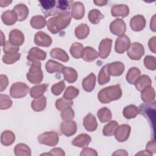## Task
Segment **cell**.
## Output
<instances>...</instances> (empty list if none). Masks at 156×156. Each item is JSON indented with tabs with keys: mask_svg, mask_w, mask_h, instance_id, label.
Returning <instances> with one entry per match:
<instances>
[{
	"mask_svg": "<svg viewBox=\"0 0 156 156\" xmlns=\"http://www.w3.org/2000/svg\"><path fill=\"white\" fill-rule=\"evenodd\" d=\"M130 133V127L127 124H122L118 126L115 132V138L119 142L126 141Z\"/></svg>",
	"mask_w": 156,
	"mask_h": 156,
	"instance_id": "obj_9",
	"label": "cell"
},
{
	"mask_svg": "<svg viewBox=\"0 0 156 156\" xmlns=\"http://www.w3.org/2000/svg\"><path fill=\"white\" fill-rule=\"evenodd\" d=\"M21 54L20 53L5 54L2 57V62L5 64H13L20 58Z\"/></svg>",
	"mask_w": 156,
	"mask_h": 156,
	"instance_id": "obj_46",
	"label": "cell"
},
{
	"mask_svg": "<svg viewBox=\"0 0 156 156\" xmlns=\"http://www.w3.org/2000/svg\"><path fill=\"white\" fill-rule=\"evenodd\" d=\"M118 127V122L115 121H112L104 126L102 130L103 134L105 136H112L115 134V132Z\"/></svg>",
	"mask_w": 156,
	"mask_h": 156,
	"instance_id": "obj_39",
	"label": "cell"
},
{
	"mask_svg": "<svg viewBox=\"0 0 156 156\" xmlns=\"http://www.w3.org/2000/svg\"><path fill=\"white\" fill-rule=\"evenodd\" d=\"M110 30L114 35L121 36L124 34L126 30V23L121 19H116L110 23Z\"/></svg>",
	"mask_w": 156,
	"mask_h": 156,
	"instance_id": "obj_7",
	"label": "cell"
},
{
	"mask_svg": "<svg viewBox=\"0 0 156 156\" xmlns=\"http://www.w3.org/2000/svg\"><path fill=\"white\" fill-rule=\"evenodd\" d=\"M155 15H154V16L152 18V21H151V29L155 32Z\"/></svg>",
	"mask_w": 156,
	"mask_h": 156,
	"instance_id": "obj_59",
	"label": "cell"
},
{
	"mask_svg": "<svg viewBox=\"0 0 156 156\" xmlns=\"http://www.w3.org/2000/svg\"><path fill=\"white\" fill-rule=\"evenodd\" d=\"M5 38L4 37V34H3V32L1 31V45L2 46H4L5 44V43L3 41V40L5 41Z\"/></svg>",
	"mask_w": 156,
	"mask_h": 156,
	"instance_id": "obj_61",
	"label": "cell"
},
{
	"mask_svg": "<svg viewBox=\"0 0 156 156\" xmlns=\"http://www.w3.org/2000/svg\"><path fill=\"white\" fill-rule=\"evenodd\" d=\"M46 57V53L45 51L41 50L36 47H33L28 52V55L27 57V60L33 62L35 61L44 60Z\"/></svg>",
	"mask_w": 156,
	"mask_h": 156,
	"instance_id": "obj_12",
	"label": "cell"
},
{
	"mask_svg": "<svg viewBox=\"0 0 156 156\" xmlns=\"http://www.w3.org/2000/svg\"><path fill=\"white\" fill-rule=\"evenodd\" d=\"M89 27L86 24H80L75 29V35L80 40L85 38L89 34Z\"/></svg>",
	"mask_w": 156,
	"mask_h": 156,
	"instance_id": "obj_33",
	"label": "cell"
},
{
	"mask_svg": "<svg viewBox=\"0 0 156 156\" xmlns=\"http://www.w3.org/2000/svg\"><path fill=\"white\" fill-rule=\"evenodd\" d=\"M71 20L70 13L54 16L47 21V27L51 33L55 34L66 28L69 24Z\"/></svg>",
	"mask_w": 156,
	"mask_h": 156,
	"instance_id": "obj_1",
	"label": "cell"
},
{
	"mask_svg": "<svg viewBox=\"0 0 156 156\" xmlns=\"http://www.w3.org/2000/svg\"><path fill=\"white\" fill-rule=\"evenodd\" d=\"M42 155H60V156H63L65 155V152L63 151V150H62L61 148H54L52 149L51 152L49 153L48 154H43Z\"/></svg>",
	"mask_w": 156,
	"mask_h": 156,
	"instance_id": "obj_53",
	"label": "cell"
},
{
	"mask_svg": "<svg viewBox=\"0 0 156 156\" xmlns=\"http://www.w3.org/2000/svg\"><path fill=\"white\" fill-rule=\"evenodd\" d=\"M130 26L134 31L142 30L145 27L146 20L144 17L141 15L134 16L130 20Z\"/></svg>",
	"mask_w": 156,
	"mask_h": 156,
	"instance_id": "obj_15",
	"label": "cell"
},
{
	"mask_svg": "<svg viewBox=\"0 0 156 156\" xmlns=\"http://www.w3.org/2000/svg\"><path fill=\"white\" fill-rule=\"evenodd\" d=\"M104 18V15L101 12L97 9H93L90 11L88 13V19L93 24H98L100 20Z\"/></svg>",
	"mask_w": 156,
	"mask_h": 156,
	"instance_id": "obj_42",
	"label": "cell"
},
{
	"mask_svg": "<svg viewBox=\"0 0 156 156\" xmlns=\"http://www.w3.org/2000/svg\"><path fill=\"white\" fill-rule=\"evenodd\" d=\"M3 23L7 25H13L18 20L16 13L12 10H7L4 12L1 16Z\"/></svg>",
	"mask_w": 156,
	"mask_h": 156,
	"instance_id": "obj_26",
	"label": "cell"
},
{
	"mask_svg": "<svg viewBox=\"0 0 156 156\" xmlns=\"http://www.w3.org/2000/svg\"><path fill=\"white\" fill-rule=\"evenodd\" d=\"M65 88V82L63 80H62L60 82H58L52 86L51 91L54 95L58 96L62 93V92L63 91Z\"/></svg>",
	"mask_w": 156,
	"mask_h": 156,
	"instance_id": "obj_49",
	"label": "cell"
},
{
	"mask_svg": "<svg viewBox=\"0 0 156 156\" xmlns=\"http://www.w3.org/2000/svg\"><path fill=\"white\" fill-rule=\"evenodd\" d=\"M85 14V7L80 2H76L73 4L71 10V16L76 20L82 19Z\"/></svg>",
	"mask_w": 156,
	"mask_h": 156,
	"instance_id": "obj_20",
	"label": "cell"
},
{
	"mask_svg": "<svg viewBox=\"0 0 156 156\" xmlns=\"http://www.w3.org/2000/svg\"><path fill=\"white\" fill-rule=\"evenodd\" d=\"M19 51V47L15 46L11 44L9 41H7L3 47V51L5 54L17 53Z\"/></svg>",
	"mask_w": 156,
	"mask_h": 156,
	"instance_id": "obj_51",
	"label": "cell"
},
{
	"mask_svg": "<svg viewBox=\"0 0 156 156\" xmlns=\"http://www.w3.org/2000/svg\"><path fill=\"white\" fill-rule=\"evenodd\" d=\"M107 66L110 75L113 76H119L121 75L124 70V65L120 62L110 63L107 65Z\"/></svg>",
	"mask_w": 156,
	"mask_h": 156,
	"instance_id": "obj_16",
	"label": "cell"
},
{
	"mask_svg": "<svg viewBox=\"0 0 156 156\" xmlns=\"http://www.w3.org/2000/svg\"><path fill=\"white\" fill-rule=\"evenodd\" d=\"M112 46V40L110 38L103 39L99 46V56L101 58H106L110 54Z\"/></svg>",
	"mask_w": 156,
	"mask_h": 156,
	"instance_id": "obj_10",
	"label": "cell"
},
{
	"mask_svg": "<svg viewBox=\"0 0 156 156\" xmlns=\"http://www.w3.org/2000/svg\"><path fill=\"white\" fill-rule=\"evenodd\" d=\"M99 57V53L91 47H86L83 49L81 57L85 61L93 62Z\"/></svg>",
	"mask_w": 156,
	"mask_h": 156,
	"instance_id": "obj_18",
	"label": "cell"
},
{
	"mask_svg": "<svg viewBox=\"0 0 156 156\" xmlns=\"http://www.w3.org/2000/svg\"><path fill=\"white\" fill-rule=\"evenodd\" d=\"M83 49V46L82 44L80 43H74L70 48V53L74 58H79L81 57V54Z\"/></svg>",
	"mask_w": 156,
	"mask_h": 156,
	"instance_id": "obj_43",
	"label": "cell"
},
{
	"mask_svg": "<svg viewBox=\"0 0 156 156\" xmlns=\"http://www.w3.org/2000/svg\"><path fill=\"white\" fill-rule=\"evenodd\" d=\"M74 116V113L71 107H68L62 110L61 113L62 119L65 121L71 120Z\"/></svg>",
	"mask_w": 156,
	"mask_h": 156,
	"instance_id": "obj_50",
	"label": "cell"
},
{
	"mask_svg": "<svg viewBox=\"0 0 156 156\" xmlns=\"http://www.w3.org/2000/svg\"><path fill=\"white\" fill-rule=\"evenodd\" d=\"M155 90L151 86L144 88L143 91H141V98L142 100L146 104L151 103L152 101H154L155 99Z\"/></svg>",
	"mask_w": 156,
	"mask_h": 156,
	"instance_id": "obj_25",
	"label": "cell"
},
{
	"mask_svg": "<svg viewBox=\"0 0 156 156\" xmlns=\"http://www.w3.org/2000/svg\"><path fill=\"white\" fill-rule=\"evenodd\" d=\"M50 55L52 58L60 60L63 62H66L69 60L68 55L65 51L60 48H54L52 49Z\"/></svg>",
	"mask_w": 156,
	"mask_h": 156,
	"instance_id": "obj_31",
	"label": "cell"
},
{
	"mask_svg": "<svg viewBox=\"0 0 156 156\" xmlns=\"http://www.w3.org/2000/svg\"><path fill=\"white\" fill-rule=\"evenodd\" d=\"M34 42L37 46L49 47L52 43V38L46 33L40 31L36 33L34 38Z\"/></svg>",
	"mask_w": 156,
	"mask_h": 156,
	"instance_id": "obj_11",
	"label": "cell"
},
{
	"mask_svg": "<svg viewBox=\"0 0 156 156\" xmlns=\"http://www.w3.org/2000/svg\"><path fill=\"white\" fill-rule=\"evenodd\" d=\"M79 93V90L77 88L73 86H69L66 89L63 98L66 99L72 100L73 99H74L75 98H76L78 96Z\"/></svg>",
	"mask_w": 156,
	"mask_h": 156,
	"instance_id": "obj_44",
	"label": "cell"
},
{
	"mask_svg": "<svg viewBox=\"0 0 156 156\" xmlns=\"http://www.w3.org/2000/svg\"><path fill=\"white\" fill-rule=\"evenodd\" d=\"M110 74L107 69V65L104 66L99 71L98 76V83L99 85H104L110 80Z\"/></svg>",
	"mask_w": 156,
	"mask_h": 156,
	"instance_id": "obj_40",
	"label": "cell"
},
{
	"mask_svg": "<svg viewBox=\"0 0 156 156\" xmlns=\"http://www.w3.org/2000/svg\"><path fill=\"white\" fill-rule=\"evenodd\" d=\"M146 150L151 154H153L156 151V146H155V142L154 141H150L146 145Z\"/></svg>",
	"mask_w": 156,
	"mask_h": 156,
	"instance_id": "obj_55",
	"label": "cell"
},
{
	"mask_svg": "<svg viewBox=\"0 0 156 156\" xmlns=\"http://www.w3.org/2000/svg\"><path fill=\"white\" fill-rule=\"evenodd\" d=\"M112 155H127V152L125 150H123V149H119V150H118V151H116V152H114Z\"/></svg>",
	"mask_w": 156,
	"mask_h": 156,
	"instance_id": "obj_57",
	"label": "cell"
},
{
	"mask_svg": "<svg viewBox=\"0 0 156 156\" xmlns=\"http://www.w3.org/2000/svg\"><path fill=\"white\" fill-rule=\"evenodd\" d=\"M130 45V40L129 38L122 35L119 36L115 41V51L118 54H123L126 51Z\"/></svg>",
	"mask_w": 156,
	"mask_h": 156,
	"instance_id": "obj_8",
	"label": "cell"
},
{
	"mask_svg": "<svg viewBox=\"0 0 156 156\" xmlns=\"http://www.w3.org/2000/svg\"><path fill=\"white\" fill-rule=\"evenodd\" d=\"M98 117L101 122H106L110 121L112 114L110 109L107 107H103L99 109L97 113Z\"/></svg>",
	"mask_w": 156,
	"mask_h": 156,
	"instance_id": "obj_37",
	"label": "cell"
},
{
	"mask_svg": "<svg viewBox=\"0 0 156 156\" xmlns=\"http://www.w3.org/2000/svg\"><path fill=\"white\" fill-rule=\"evenodd\" d=\"M46 105V98L44 96L36 98L32 101V108L35 112H41L43 110Z\"/></svg>",
	"mask_w": 156,
	"mask_h": 156,
	"instance_id": "obj_32",
	"label": "cell"
},
{
	"mask_svg": "<svg viewBox=\"0 0 156 156\" xmlns=\"http://www.w3.org/2000/svg\"><path fill=\"white\" fill-rule=\"evenodd\" d=\"M45 68L46 71L49 73L51 74L55 72H58V73L62 72V69L64 68V66L62 64L56 61L49 60L46 62Z\"/></svg>",
	"mask_w": 156,
	"mask_h": 156,
	"instance_id": "obj_29",
	"label": "cell"
},
{
	"mask_svg": "<svg viewBox=\"0 0 156 156\" xmlns=\"http://www.w3.org/2000/svg\"><path fill=\"white\" fill-rule=\"evenodd\" d=\"M144 54V48L143 46L139 43H133L127 49V55L130 59L138 60Z\"/></svg>",
	"mask_w": 156,
	"mask_h": 156,
	"instance_id": "obj_6",
	"label": "cell"
},
{
	"mask_svg": "<svg viewBox=\"0 0 156 156\" xmlns=\"http://www.w3.org/2000/svg\"><path fill=\"white\" fill-rule=\"evenodd\" d=\"M138 113L137 107L134 105H129L126 106L123 110V115L127 119L134 118Z\"/></svg>",
	"mask_w": 156,
	"mask_h": 156,
	"instance_id": "obj_41",
	"label": "cell"
},
{
	"mask_svg": "<svg viewBox=\"0 0 156 156\" xmlns=\"http://www.w3.org/2000/svg\"><path fill=\"white\" fill-rule=\"evenodd\" d=\"M83 126L85 129L89 132H93L96 130L98 122L96 118L91 114L88 113L83 119Z\"/></svg>",
	"mask_w": 156,
	"mask_h": 156,
	"instance_id": "obj_19",
	"label": "cell"
},
{
	"mask_svg": "<svg viewBox=\"0 0 156 156\" xmlns=\"http://www.w3.org/2000/svg\"><path fill=\"white\" fill-rule=\"evenodd\" d=\"M48 85L46 83H43L39 85L32 87L30 90V95L33 98H38L43 96L48 88Z\"/></svg>",
	"mask_w": 156,
	"mask_h": 156,
	"instance_id": "obj_30",
	"label": "cell"
},
{
	"mask_svg": "<svg viewBox=\"0 0 156 156\" xmlns=\"http://www.w3.org/2000/svg\"><path fill=\"white\" fill-rule=\"evenodd\" d=\"M122 96V90L119 85H115L102 89L98 94L99 101L103 104L119 99Z\"/></svg>",
	"mask_w": 156,
	"mask_h": 156,
	"instance_id": "obj_2",
	"label": "cell"
},
{
	"mask_svg": "<svg viewBox=\"0 0 156 156\" xmlns=\"http://www.w3.org/2000/svg\"><path fill=\"white\" fill-rule=\"evenodd\" d=\"M80 155H98V153L96 152V151L91 148H89V147H85L84 148L81 153H80Z\"/></svg>",
	"mask_w": 156,
	"mask_h": 156,
	"instance_id": "obj_54",
	"label": "cell"
},
{
	"mask_svg": "<svg viewBox=\"0 0 156 156\" xmlns=\"http://www.w3.org/2000/svg\"><path fill=\"white\" fill-rule=\"evenodd\" d=\"M91 140V137L88 135L81 133L73 140L72 144L79 147H85L89 144Z\"/></svg>",
	"mask_w": 156,
	"mask_h": 156,
	"instance_id": "obj_21",
	"label": "cell"
},
{
	"mask_svg": "<svg viewBox=\"0 0 156 156\" xmlns=\"http://www.w3.org/2000/svg\"><path fill=\"white\" fill-rule=\"evenodd\" d=\"M155 37H153L151 38L149 41V47L150 48V50L152 51L154 53H155L156 50V46H155Z\"/></svg>",
	"mask_w": 156,
	"mask_h": 156,
	"instance_id": "obj_56",
	"label": "cell"
},
{
	"mask_svg": "<svg viewBox=\"0 0 156 156\" xmlns=\"http://www.w3.org/2000/svg\"><path fill=\"white\" fill-rule=\"evenodd\" d=\"M62 73L65 79L68 83H73L76 81L77 79V73L74 69L70 67L64 66L62 69Z\"/></svg>",
	"mask_w": 156,
	"mask_h": 156,
	"instance_id": "obj_28",
	"label": "cell"
},
{
	"mask_svg": "<svg viewBox=\"0 0 156 156\" xmlns=\"http://www.w3.org/2000/svg\"><path fill=\"white\" fill-rule=\"evenodd\" d=\"M144 66L149 69L155 70L156 68V60L153 56L147 55L144 59Z\"/></svg>",
	"mask_w": 156,
	"mask_h": 156,
	"instance_id": "obj_48",
	"label": "cell"
},
{
	"mask_svg": "<svg viewBox=\"0 0 156 156\" xmlns=\"http://www.w3.org/2000/svg\"><path fill=\"white\" fill-rule=\"evenodd\" d=\"M0 108L1 110H5L10 108L12 105V101L9 96L4 94H0Z\"/></svg>",
	"mask_w": 156,
	"mask_h": 156,
	"instance_id": "obj_47",
	"label": "cell"
},
{
	"mask_svg": "<svg viewBox=\"0 0 156 156\" xmlns=\"http://www.w3.org/2000/svg\"><path fill=\"white\" fill-rule=\"evenodd\" d=\"M45 18L41 15H36L30 20V25L33 28L40 29L43 28L46 25Z\"/></svg>",
	"mask_w": 156,
	"mask_h": 156,
	"instance_id": "obj_38",
	"label": "cell"
},
{
	"mask_svg": "<svg viewBox=\"0 0 156 156\" xmlns=\"http://www.w3.org/2000/svg\"><path fill=\"white\" fill-rule=\"evenodd\" d=\"M14 154L16 156H29L31 155V152L30 149L27 145L23 143H20L16 144L14 148Z\"/></svg>",
	"mask_w": 156,
	"mask_h": 156,
	"instance_id": "obj_36",
	"label": "cell"
},
{
	"mask_svg": "<svg viewBox=\"0 0 156 156\" xmlns=\"http://www.w3.org/2000/svg\"><path fill=\"white\" fill-rule=\"evenodd\" d=\"M15 140V134L10 130L4 131L1 134V141L4 146H9L13 144Z\"/></svg>",
	"mask_w": 156,
	"mask_h": 156,
	"instance_id": "obj_35",
	"label": "cell"
},
{
	"mask_svg": "<svg viewBox=\"0 0 156 156\" xmlns=\"http://www.w3.org/2000/svg\"><path fill=\"white\" fill-rule=\"evenodd\" d=\"M43 13L46 17L51 15V13L55 7L56 1L55 0H44L39 1Z\"/></svg>",
	"mask_w": 156,
	"mask_h": 156,
	"instance_id": "obj_22",
	"label": "cell"
},
{
	"mask_svg": "<svg viewBox=\"0 0 156 156\" xmlns=\"http://www.w3.org/2000/svg\"><path fill=\"white\" fill-rule=\"evenodd\" d=\"M60 129L63 135L67 136H70L76 132L77 125L73 121H65L61 124Z\"/></svg>",
	"mask_w": 156,
	"mask_h": 156,
	"instance_id": "obj_14",
	"label": "cell"
},
{
	"mask_svg": "<svg viewBox=\"0 0 156 156\" xmlns=\"http://www.w3.org/2000/svg\"><path fill=\"white\" fill-rule=\"evenodd\" d=\"M151 83L152 81L150 77L147 75H143L136 80L134 84L136 87V88L138 90L141 91L144 88L151 86Z\"/></svg>",
	"mask_w": 156,
	"mask_h": 156,
	"instance_id": "obj_27",
	"label": "cell"
},
{
	"mask_svg": "<svg viewBox=\"0 0 156 156\" xmlns=\"http://www.w3.org/2000/svg\"><path fill=\"white\" fill-rule=\"evenodd\" d=\"M29 87L23 82H16L13 84L10 90V96L13 98H21L29 93Z\"/></svg>",
	"mask_w": 156,
	"mask_h": 156,
	"instance_id": "obj_5",
	"label": "cell"
},
{
	"mask_svg": "<svg viewBox=\"0 0 156 156\" xmlns=\"http://www.w3.org/2000/svg\"><path fill=\"white\" fill-rule=\"evenodd\" d=\"M140 70L136 67L131 68L126 75V80L130 84H134L136 80L140 77Z\"/></svg>",
	"mask_w": 156,
	"mask_h": 156,
	"instance_id": "obj_34",
	"label": "cell"
},
{
	"mask_svg": "<svg viewBox=\"0 0 156 156\" xmlns=\"http://www.w3.org/2000/svg\"><path fill=\"white\" fill-rule=\"evenodd\" d=\"M96 77L94 73H90L88 76H87L82 81V87L83 89L87 91L90 92L93 91L94 88L96 84Z\"/></svg>",
	"mask_w": 156,
	"mask_h": 156,
	"instance_id": "obj_24",
	"label": "cell"
},
{
	"mask_svg": "<svg viewBox=\"0 0 156 156\" xmlns=\"http://www.w3.org/2000/svg\"><path fill=\"white\" fill-rule=\"evenodd\" d=\"M12 1H0V6L1 7H5L9 5V4L12 3Z\"/></svg>",
	"mask_w": 156,
	"mask_h": 156,
	"instance_id": "obj_60",
	"label": "cell"
},
{
	"mask_svg": "<svg viewBox=\"0 0 156 156\" xmlns=\"http://www.w3.org/2000/svg\"><path fill=\"white\" fill-rule=\"evenodd\" d=\"M73 104V102L71 100L66 99L63 98H60L56 101L55 107L58 110H63L65 108L68 107H71Z\"/></svg>",
	"mask_w": 156,
	"mask_h": 156,
	"instance_id": "obj_45",
	"label": "cell"
},
{
	"mask_svg": "<svg viewBox=\"0 0 156 156\" xmlns=\"http://www.w3.org/2000/svg\"><path fill=\"white\" fill-rule=\"evenodd\" d=\"M9 41L13 45L19 47L24 41V36L22 32L18 29H13L9 34Z\"/></svg>",
	"mask_w": 156,
	"mask_h": 156,
	"instance_id": "obj_13",
	"label": "cell"
},
{
	"mask_svg": "<svg viewBox=\"0 0 156 156\" xmlns=\"http://www.w3.org/2000/svg\"><path fill=\"white\" fill-rule=\"evenodd\" d=\"M94 3L98 6L105 5L107 3V1H94Z\"/></svg>",
	"mask_w": 156,
	"mask_h": 156,
	"instance_id": "obj_58",
	"label": "cell"
},
{
	"mask_svg": "<svg viewBox=\"0 0 156 156\" xmlns=\"http://www.w3.org/2000/svg\"><path fill=\"white\" fill-rule=\"evenodd\" d=\"M37 139L40 143L49 146H55L59 140L58 134L53 131L43 133L38 135Z\"/></svg>",
	"mask_w": 156,
	"mask_h": 156,
	"instance_id": "obj_4",
	"label": "cell"
},
{
	"mask_svg": "<svg viewBox=\"0 0 156 156\" xmlns=\"http://www.w3.org/2000/svg\"><path fill=\"white\" fill-rule=\"evenodd\" d=\"M9 84V80L7 76L1 75L0 76V91H2L4 90Z\"/></svg>",
	"mask_w": 156,
	"mask_h": 156,
	"instance_id": "obj_52",
	"label": "cell"
},
{
	"mask_svg": "<svg viewBox=\"0 0 156 156\" xmlns=\"http://www.w3.org/2000/svg\"><path fill=\"white\" fill-rule=\"evenodd\" d=\"M13 10L16 13L18 20L20 21L25 20L29 14V9L27 7L23 4H17L13 7Z\"/></svg>",
	"mask_w": 156,
	"mask_h": 156,
	"instance_id": "obj_23",
	"label": "cell"
},
{
	"mask_svg": "<svg viewBox=\"0 0 156 156\" xmlns=\"http://www.w3.org/2000/svg\"><path fill=\"white\" fill-rule=\"evenodd\" d=\"M129 9L128 6L124 4H119L115 5L112 7L111 10L112 15L117 17L121 16L122 18H124L129 15Z\"/></svg>",
	"mask_w": 156,
	"mask_h": 156,
	"instance_id": "obj_17",
	"label": "cell"
},
{
	"mask_svg": "<svg viewBox=\"0 0 156 156\" xmlns=\"http://www.w3.org/2000/svg\"><path fill=\"white\" fill-rule=\"evenodd\" d=\"M31 63L30 68L26 75L27 79L31 83H40L43 78V72L41 69V63L40 61H35Z\"/></svg>",
	"mask_w": 156,
	"mask_h": 156,
	"instance_id": "obj_3",
	"label": "cell"
}]
</instances>
